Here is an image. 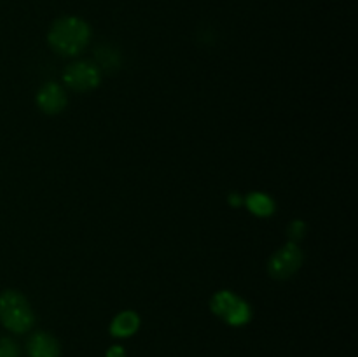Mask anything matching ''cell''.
<instances>
[{
    "label": "cell",
    "instance_id": "12",
    "mask_svg": "<svg viewBox=\"0 0 358 357\" xmlns=\"http://www.w3.org/2000/svg\"><path fill=\"white\" fill-rule=\"evenodd\" d=\"M290 233H292L294 238L304 237V224L301 223V220H296V223L290 226Z\"/></svg>",
    "mask_w": 358,
    "mask_h": 357
},
{
    "label": "cell",
    "instance_id": "3",
    "mask_svg": "<svg viewBox=\"0 0 358 357\" xmlns=\"http://www.w3.org/2000/svg\"><path fill=\"white\" fill-rule=\"evenodd\" d=\"M63 80H65L70 90L86 93V91L98 88L101 80V74L94 63L77 62L66 66V70L63 72Z\"/></svg>",
    "mask_w": 358,
    "mask_h": 357
},
{
    "label": "cell",
    "instance_id": "2",
    "mask_svg": "<svg viewBox=\"0 0 358 357\" xmlns=\"http://www.w3.org/2000/svg\"><path fill=\"white\" fill-rule=\"evenodd\" d=\"M0 322L13 332H27L34 326V312L23 294L16 290L0 294Z\"/></svg>",
    "mask_w": 358,
    "mask_h": 357
},
{
    "label": "cell",
    "instance_id": "7",
    "mask_svg": "<svg viewBox=\"0 0 358 357\" xmlns=\"http://www.w3.org/2000/svg\"><path fill=\"white\" fill-rule=\"evenodd\" d=\"M140 318L135 312H122L117 317L112 321L110 324V332L117 338H126V336H131L133 332L138 331Z\"/></svg>",
    "mask_w": 358,
    "mask_h": 357
},
{
    "label": "cell",
    "instance_id": "9",
    "mask_svg": "<svg viewBox=\"0 0 358 357\" xmlns=\"http://www.w3.org/2000/svg\"><path fill=\"white\" fill-rule=\"evenodd\" d=\"M247 206L252 214L259 217L271 216L275 212V203L269 196L262 195V192H252L247 198Z\"/></svg>",
    "mask_w": 358,
    "mask_h": 357
},
{
    "label": "cell",
    "instance_id": "8",
    "mask_svg": "<svg viewBox=\"0 0 358 357\" xmlns=\"http://www.w3.org/2000/svg\"><path fill=\"white\" fill-rule=\"evenodd\" d=\"M238 301H240V298H238L236 294L229 293V290H220V293H217L215 296H213L210 307H212V312L217 317L226 318Z\"/></svg>",
    "mask_w": 358,
    "mask_h": 357
},
{
    "label": "cell",
    "instance_id": "10",
    "mask_svg": "<svg viewBox=\"0 0 358 357\" xmlns=\"http://www.w3.org/2000/svg\"><path fill=\"white\" fill-rule=\"evenodd\" d=\"M250 317H252L250 307H248V303H245V301L240 298V301L234 304V308L229 312V315H227L224 321L231 326H243L250 321Z\"/></svg>",
    "mask_w": 358,
    "mask_h": 357
},
{
    "label": "cell",
    "instance_id": "5",
    "mask_svg": "<svg viewBox=\"0 0 358 357\" xmlns=\"http://www.w3.org/2000/svg\"><path fill=\"white\" fill-rule=\"evenodd\" d=\"M37 104L45 114H58V112H62L65 108L66 94L59 84L48 83L38 91Z\"/></svg>",
    "mask_w": 358,
    "mask_h": 357
},
{
    "label": "cell",
    "instance_id": "6",
    "mask_svg": "<svg viewBox=\"0 0 358 357\" xmlns=\"http://www.w3.org/2000/svg\"><path fill=\"white\" fill-rule=\"evenodd\" d=\"M30 357H59V345L48 332H35L28 342Z\"/></svg>",
    "mask_w": 358,
    "mask_h": 357
},
{
    "label": "cell",
    "instance_id": "13",
    "mask_svg": "<svg viewBox=\"0 0 358 357\" xmlns=\"http://www.w3.org/2000/svg\"><path fill=\"white\" fill-rule=\"evenodd\" d=\"M107 357H126V352L122 346H112V349H108L107 352Z\"/></svg>",
    "mask_w": 358,
    "mask_h": 357
},
{
    "label": "cell",
    "instance_id": "4",
    "mask_svg": "<svg viewBox=\"0 0 358 357\" xmlns=\"http://www.w3.org/2000/svg\"><path fill=\"white\" fill-rule=\"evenodd\" d=\"M301 265H303L301 248L296 244H287L269 259V273H271L273 279H289L299 270Z\"/></svg>",
    "mask_w": 358,
    "mask_h": 357
},
{
    "label": "cell",
    "instance_id": "11",
    "mask_svg": "<svg viewBox=\"0 0 358 357\" xmlns=\"http://www.w3.org/2000/svg\"><path fill=\"white\" fill-rule=\"evenodd\" d=\"M0 357H20V350L13 340L0 338Z\"/></svg>",
    "mask_w": 358,
    "mask_h": 357
},
{
    "label": "cell",
    "instance_id": "1",
    "mask_svg": "<svg viewBox=\"0 0 358 357\" xmlns=\"http://www.w3.org/2000/svg\"><path fill=\"white\" fill-rule=\"evenodd\" d=\"M90 24L77 16H65L55 21L48 34V42L58 55L76 56L90 42Z\"/></svg>",
    "mask_w": 358,
    "mask_h": 357
}]
</instances>
